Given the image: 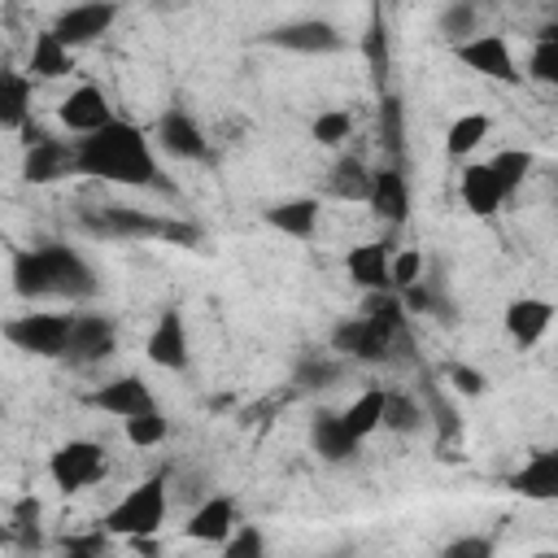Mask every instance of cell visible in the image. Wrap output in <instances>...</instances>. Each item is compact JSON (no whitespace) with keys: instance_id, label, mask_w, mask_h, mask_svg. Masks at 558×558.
<instances>
[{"instance_id":"6da1fadb","label":"cell","mask_w":558,"mask_h":558,"mask_svg":"<svg viewBox=\"0 0 558 558\" xmlns=\"http://www.w3.org/2000/svg\"><path fill=\"white\" fill-rule=\"evenodd\" d=\"M74 153H78V174L87 179L118 187H166L157 166V144L126 118H118L113 126L87 140H74Z\"/></svg>"},{"instance_id":"7a4b0ae2","label":"cell","mask_w":558,"mask_h":558,"mask_svg":"<svg viewBox=\"0 0 558 558\" xmlns=\"http://www.w3.org/2000/svg\"><path fill=\"white\" fill-rule=\"evenodd\" d=\"M100 279L96 266L61 240H44L31 248L13 253V292L35 301V296H65V301H87L96 296Z\"/></svg>"},{"instance_id":"3957f363","label":"cell","mask_w":558,"mask_h":558,"mask_svg":"<svg viewBox=\"0 0 558 558\" xmlns=\"http://www.w3.org/2000/svg\"><path fill=\"white\" fill-rule=\"evenodd\" d=\"M401 336H405V305L397 292H384L371 301L366 314L340 318L331 327V349L353 362H388L392 349L401 344Z\"/></svg>"},{"instance_id":"277c9868","label":"cell","mask_w":558,"mask_h":558,"mask_svg":"<svg viewBox=\"0 0 558 558\" xmlns=\"http://www.w3.org/2000/svg\"><path fill=\"white\" fill-rule=\"evenodd\" d=\"M166 514H170V488H166V471L157 475H144L140 484H131L105 514H100V527L109 536H122V541H153L161 527H166Z\"/></svg>"},{"instance_id":"5b68a950","label":"cell","mask_w":558,"mask_h":558,"mask_svg":"<svg viewBox=\"0 0 558 558\" xmlns=\"http://www.w3.org/2000/svg\"><path fill=\"white\" fill-rule=\"evenodd\" d=\"M74 323H78V314H70V310H31V314H13L4 323V340L31 357H61L65 362Z\"/></svg>"},{"instance_id":"8992f818","label":"cell","mask_w":558,"mask_h":558,"mask_svg":"<svg viewBox=\"0 0 558 558\" xmlns=\"http://www.w3.org/2000/svg\"><path fill=\"white\" fill-rule=\"evenodd\" d=\"M109 471V458H105V445L100 440H87V436H74V440H61L52 453H48V480L70 497V493H83L92 484H100Z\"/></svg>"},{"instance_id":"52a82bcc","label":"cell","mask_w":558,"mask_h":558,"mask_svg":"<svg viewBox=\"0 0 558 558\" xmlns=\"http://www.w3.org/2000/svg\"><path fill=\"white\" fill-rule=\"evenodd\" d=\"M453 57H458L471 74H480V78H488V83H501V87L523 83V70H519V61H514V48H510V39H506L501 31H475L471 39L453 44Z\"/></svg>"},{"instance_id":"ba28073f","label":"cell","mask_w":558,"mask_h":558,"mask_svg":"<svg viewBox=\"0 0 558 558\" xmlns=\"http://www.w3.org/2000/svg\"><path fill=\"white\" fill-rule=\"evenodd\" d=\"M26 140V157H22V179L26 183H57V179H70L78 174V153H74V140H52L44 135L39 126H26L22 131Z\"/></svg>"},{"instance_id":"9c48e42d","label":"cell","mask_w":558,"mask_h":558,"mask_svg":"<svg viewBox=\"0 0 558 558\" xmlns=\"http://www.w3.org/2000/svg\"><path fill=\"white\" fill-rule=\"evenodd\" d=\"M118 13H122V9H118V4H105V0L70 4V9H61V13L52 17V35H57L70 52H78V48H87V44L105 39V35L113 31Z\"/></svg>"},{"instance_id":"30bf717a","label":"cell","mask_w":558,"mask_h":558,"mask_svg":"<svg viewBox=\"0 0 558 558\" xmlns=\"http://www.w3.org/2000/svg\"><path fill=\"white\" fill-rule=\"evenodd\" d=\"M57 122H61L70 135L87 140V135H96V131L113 126V122H118V113H113L109 96H105L96 83H78V87H70V96L57 105Z\"/></svg>"},{"instance_id":"8fae6325","label":"cell","mask_w":558,"mask_h":558,"mask_svg":"<svg viewBox=\"0 0 558 558\" xmlns=\"http://www.w3.org/2000/svg\"><path fill=\"white\" fill-rule=\"evenodd\" d=\"M87 405L126 423V418L153 414V410H157V397H153V388H148L140 375H113V379H105V384H96V388L87 392Z\"/></svg>"},{"instance_id":"7c38bea8","label":"cell","mask_w":558,"mask_h":558,"mask_svg":"<svg viewBox=\"0 0 558 558\" xmlns=\"http://www.w3.org/2000/svg\"><path fill=\"white\" fill-rule=\"evenodd\" d=\"M270 48H283V52H305V57H323V52H340L344 48V35L323 22V17H296V22H279L262 35Z\"/></svg>"},{"instance_id":"4fadbf2b","label":"cell","mask_w":558,"mask_h":558,"mask_svg":"<svg viewBox=\"0 0 558 558\" xmlns=\"http://www.w3.org/2000/svg\"><path fill=\"white\" fill-rule=\"evenodd\" d=\"M83 227L92 235H105V240H157V235H166V218H157L148 209H131V205L92 209V214H83Z\"/></svg>"},{"instance_id":"5bb4252c","label":"cell","mask_w":558,"mask_h":558,"mask_svg":"<svg viewBox=\"0 0 558 558\" xmlns=\"http://www.w3.org/2000/svg\"><path fill=\"white\" fill-rule=\"evenodd\" d=\"M144 357L153 362V366H161V371H187V362H192V340H187V318H183V310H161L157 314V323H153V331H148V340H144Z\"/></svg>"},{"instance_id":"9a60e30c","label":"cell","mask_w":558,"mask_h":558,"mask_svg":"<svg viewBox=\"0 0 558 558\" xmlns=\"http://www.w3.org/2000/svg\"><path fill=\"white\" fill-rule=\"evenodd\" d=\"M153 140H157V148H161L166 157H174V161H205V157H209V140H205L201 122H196L187 109H179V105H170V109L157 118Z\"/></svg>"},{"instance_id":"2e32d148","label":"cell","mask_w":558,"mask_h":558,"mask_svg":"<svg viewBox=\"0 0 558 558\" xmlns=\"http://www.w3.org/2000/svg\"><path fill=\"white\" fill-rule=\"evenodd\" d=\"M344 275L353 288L371 292V296H384L392 292V248L384 240H366V244H353L344 253Z\"/></svg>"},{"instance_id":"e0dca14e","label":"cell","mask_w":558,"mask_h":558,"mask_svg":"<svg viewBox=\"0 0 558 558\" xmlns=\"http://www.w3.org/2000/svg\"><path fill=\"white\" fill-rule=\"evenodd\" d=\"M240 527V514H235V497L231 493H209L183 523V536L196 541V545H227L231 532Z\"/></svg>"},{"instance_id":"ac0fdd59","label":"cell","mask_w":558,"mask_h":558,"mask_svg":"<svg viewBox=\"0 0 558 558\" xmlns=\"http://www.w3.org/2000/svg\"><path fill=\"white\" fill-rule=\"evenodd\" d=\"M366 205L388 227H401L410 218V183H405V170L397 161L371 170V196H366Z\"/></svg>"},{"instance_id":"d6986e66","label":"cell","mask_w":558,"mask_h":558,"mask_svg":"<svg viewBox=\"0 0 558 558\" xmlns=\"http://www.w3.org/2000/svg\"><path fill=\"white\" fill-rule=\"evenodd\" d=\"M554 301H545V296H514L510 305H506V314H501V327H506V336L514 340V349H532V344H541L545 340V331L554 327Z\"/></svg>"},{"instance_id":"ffe728a7","label":"cell","mask_w":558,"mask_h":558,"mask_svg":"<svg viewBox=\"0 0 558 558\" xmlns=\"http://www.w3.org/2000/svg\"><path fill=\"white\" fill-rule=\"evenodd\" d=\"M113 349H118V327H113V318H109V314H78L74 336H70V349H65V362H70V366H96V362H105Z\"/></svg>"},{"instance_id":"44dd1931","label":"cell","mask_w":558,"mask_h":558,"mask_svg":"<svg viewBox=\"0 0 558 558\" xmlns=\"http://www.w3.org/2000/svg\"><path fill=\"white\" fill-rule=\"evenodd\" d=\"M506 488L523 501H558V445L536 449L523 466H514L506 475Z\"/></svg>"},{"instance_id":"7402d4cb","label":"cell","mask_w":558,"mask_h":558,"mask_svg":"<svg viewBox=\"0 0 558 558\" xmlns=\"http://www.w3.org/2000/svg\"><path fill=\"white\" fill-rule=\"evenodd\" d=\"M458 196H462L466 214H475V218H493V214L510 201L506 187H501V179H497V170H493L488 161H471V166L458 174Z\"/></svg>"},{"instance_id":"603a6c76","label":"cell","mask_w":558,"mask_h":558,"mask_svg":"<svg viewBox=\"0 0 558 558\" xmlns=\"http://www.w3.org/2000/svg\"><path fill=\"white\" fill-rule=\"evenodd\" d=\"M31 109H35V78L17 65L0 70V131L17 135L31 126Z\"/></svg>"},{"instance_id":"cb8c5ba5","label":"cell","mask_w":558,"mask_h":558,"mask_svg":"<svg viewBox=\"0 0 558 558\" xmlns=\"http://www.w3.org/2000/svg\"><path fill=\"white\" fill-rule=\"evenodd\" d=\"M310 445H314V453H318L323 462H349V458L362 453V440L344 427L340 410H318V414H314V423H310Z\"/></svg>"},{"instance_id":"d4e9b609","label":"cell","mask_w":558,"mask_h":558,"mask_svg":"<svg viewBox=\"0 0 558 558\" xmlns=\"http://www.w3.org/2000/svg\"><path fill=\"white\" fill-rule=\"evenodd\" d=\"M26 74H31L35 83H57V78H70V74H74V52L52 35V26L31 39Z\"/></svg>"},{"instance_id":"484cf974","label":"cell","mask_w":558,"mask_h":558,"mask_svg":"<svg viewBox=\"0 0 558 558\" xmlns=\"http://www.w3.org/2000/svg\"><path fill=\"white\" fill-rule=\"evenodd\" d=\"M318 201L314 196H288V201H275L266 214H262V222L266 227H275L279 235H292V240H310L314 231H318Z\"/></svg>"},{"instance_id":"4316f807","label":"cell","mask_w":558,"mask_h":558,"mask_svg":"<svg viewBox=\"0 0 558 558\" xmlns=\"http://www.w3.org/2000/svg\"><path fill=\"white\" fill-rule=\"evenodd\" d=\"M384 405H388V388H384V384H371V388H362V392L340 410V418H344V427L366 445V440L384 427Z\"/></svg>"},{"instance_id":"83f0119b","label":"cell","mask_w":558,"mask_h":558,"mask_svg":"<svg viewBox=\"0 0 558 558\" xmlns=\"http://www.w3.org/2000/svg\"><path fill=\"white\" fill-rule=\"evenodd\" d=\"M327 192H331L336 201H366V196H371V170H366V161L353 157V153H340V157L331 161Z\"/></svg>"},{"instance_id":"f1b7e54d","label":"cell","mask_w":558,"mask_h":558,"mask_svg":"<svg viewBox=\"0 0 558 558\" xmlns=\"http://www.w3.org/2000/svg\"><path fill=\"white\" fill-rule=\"evenodd\" d=\"M488 135H493V113H480V109L458 113L449 122V131H445V153L449 157H471Z\"/></svg>"},{"instance_id":"f546056e","label":"cell","mask_w":558,"mask_h":558,"mask_svg":"<svg viewBox=\"0 0 558 558\" xmlns=\"http://www.w3.org/2000/svg\"><path fill=\"white\" fill-rule=\"evenodd\" d=\"M39 514H44L39 497H35V493H26V497L13 506V519H9V541H13V545H22V549H39V545H44Z\"/></svg>"},{"instance_id":"4dcf8cb0","label":"cell","mask_w":558,"mask_h":558,"mask_svg":"<svg viewBox=\"0 0 558 558\" xmlns=\"http://www.w3.org/2000/svg\"><path fill=\"white\" fill-rule=\"evenodd\" d=\"M488 166L497 170V179H501L506 196H514V192L527 183V174H532L536 157H532L527 148H501V153H493V157H488Z\"/></svg>"},{"instance_id":"1f68e13d","label":"cell","mask_w":558,"mask_h":558,"mask_svg":"<svg viewBox=\"0 0 558 558\" xmlns=\"http://www.w3.org/2000/svg\"><path fill=\"white\" fill-rule=\"evenodd\" d=\"M353 113L349 109H323V113H314V122H310V135H314V144L318 148H340L349 135H353Z\"/></svg>"},{"instance_id":"d6a6232c","label":"cell","mask_w":558,"mask_h":558,"mask_svg":"<svg viewBox=\"0 0 558 558\" xmlns=\"http://www.w3.org/2000/svg\"><path fill=\"white\" fill-rule=\"evenodd\" d=\"M418 423H423V405H418V401H410L405 392H392V388H388V405H384V432L410 436V432H418Z\"/></svg>"},{"instance_id":"836d02e7","label":"cell","mask_w":558,"mask_h":558,"mask_svg":"<svg viewBox=\"0 0 558 558\" xmlns=\"http://www.w3.org/2000/svg\"><path fill=\"white\" fill-rule=\"evenodd\" d=\"M532 83L558 92V39H536L532 52H527V70H523Z\"/></svg>"},{"instance_id":"e575fe53","label":"cell","mask_w":558,"mask_h":558,"mask_svg":"<svg viewBox=\"0 0 558 558\" xmlns=\"http://www.w3.org/2000/svg\"><path fill=\"white\" fill-rule=\"evenodd\" d=\"M122 436H126V445H135V449H153V445H161V440L170 436V423H166L161 410H153V414H140V418H126V423H122Z\"/></svg>"},{"instance_id":"d590c367","label":"cell","mask_w":558,"mask_h":558,"mask_svg":"<svg viewBox=\"0 0 558 558\" xmlns=\"http://www.w3.org/2000/svg\"><path fill=\"white\" fill-rule=\"evenodd\" d=\"M109 532L96 523L92 532H70L65 541H57V558H105L109 554Z\"/></svg>"},{"instance_id":"8d00e7d4","label":"cell","mask_w":558,"mask_h":558,"mask_svg":"<svg viewBox=\"0 0 558 558\" xmlns=\"http://www.w3.org/2000/svg\"><path fill=\"white\" fill-rule=\"evenodd\" d=\"M475 17H480V9L458 0V4H445V9H440L436 26H440V35H449V44H462V39L475 35Z\"/></svg>"},{"instance_id":"74e56055","label":"cell","mask_w":558,"mask_h":558,"mask_svg":"<svg viewBox=\"0 0 558 558\" xmlns=\"http://www.w3.org/2000/svg\"><path fill=\"white\" fill-rule=\"evenodd\" d=\"M362 52H366V61H371L375 83H384V74H388V31H384V17H379V13H371V22H366Z\"/></svg>"},{"instance_id":"f35d334b","label":"cell","mask_w":558,"mask_h":558,"mask_svg":"<svg viewBox=\"0 0 558 558\" xmlns=\"http://www.w3.org/2000/svg\"><path fill=\"white\" fill-rule=\"evenodd\" d=\"M423 270H427L423 248H397V253H392V292L414 288V283L423 279Z\"/></svg>"},{"instance_id":"ab89813d","label":"cell","mask_w":558,"mask_h":558,"mask_svg":"<svg viewBox=\"0 0 558 558\" xmlns=\"http://www.w3.org/2000/svg\"><path fill=\"white\" fill-rule=\"evenodd\" d=\"M222 558H266V532L257 523H240L222 545Z\"/></svg>"},{"instance_id":"60d3db41","label":"cell","mask_w":558,"mask_h":558,"mask_svg":"<svg viewBox=\"0 0 558 558\" xmlns=\"http://www.w3.org/2000/svg\"><path fill=\"white\" fill-rule=\"evenodd\" d=\"M440 558H497V541L484 532H462L440 549Z\"/></svg>"},{"instance_id":"b9f144b4","label":"cell","mask_w":558,"mask_h":558,"mask_svg":"<svg viewBox=\"0 0 558 558\" xmlns=\"http://www.w3.org/2000/svg\"><path fill=\"white\" fill-rule=\"evenodd\" d=\"M379 144L401 157V100L397 96H384L379 100Z\"/></svg>"},{"instance_id":"7bdbcfd3","label":"cell","mask_w":558,"mask_h":558,"mask_svg":"<svg viewBox=\"0 0 558 558\" xmlns=\"http://www.w3.org/2000/svg\"><path fill=\"white\" fill-rule=\"evenodd\" d=\"M401 296V305H405V314H440V296H436V288L427 283V279H418L414 288H405V292H397ZM445 318V314H440Z\"/></svg>"},{"instance_id":"ee69618b","label":"cell","mask_w":558,"mask_h":558,"mask_svg":"<svg viewBox=\"0 0 558 558\" xmlns=\"http://www.w3.org/2000/svg\"><path fill=\"white\" fill-rule=\"evenodd\" d=\"M445 375H449L453 392H462V397H480V392L488 388V379H484L475 366H466V362H449V366H445Z\"/></svg>"},{"instance_id":"f6af8a7d","label":"cell","mask_w":558,"mask_h":558,"mask_svg":"<svg viewBox=\"0 0 558 558\" xmlns=\"http://www.w3.org/2000/svg\"><path fill=\"white\" fill-rule=\"evenodd\" d=\"M161 240H174V244H196V240H201V231H196L192 222H174V218H170Z\"/></svg>"},{"instance_id":"bcb514c9","label":"cell","mask_w":558,"mask_h":558,"mask_svg":"<svg viewBox=\"0 0 558 558\" xmlns=\"http://www.w3.org/2000/svg\"><path fill=\"white\" fill-rule=\"evenodd\" d=\"M305 379H336V366H331V362H305V366H301V384H305Z\"/></svg>"},{"instance_id":"7dc6e473","label":"cell","mask_w":558,"mask_h":558,"mask_svg":"<svg viewBox=\"0 0 558 558\" xmlns=\"http://www.w3.org/2000/svg\"><path fill=\"white\" fill-rule=\"evenodd\" d=\"M536 39H558V22H545V26L536 31Z\"/></svg>"},{"instance_id":"c3c4849f","label":"cell","mask_w":558,"mask_h":558,"mask_svg":"<svg viewBox=\"0 0 558 558\" xmlns=\"http://www.w3.org/2000/svg\"><path fill=\"white\" fill-rule=\"evenodd\" d=\"M536 558H558V549H549V554H536Z\"/></svg>"},{"instance_id":"681fc988","label":"cell","mask_w":558,"mask_h":558,"mask_svg":"<svg viewBox=\"0 0 558 558\" xmlns=\"http://www.w3.org/2000/svg\"><path fill=\"white\" fill-rule=\"evenodd\" d=\"M554 205H558V179H554Z\"/></svg>"},{"instance_id":"f907efd6","label":"cell","mask_w":558,"mask_h":558,"mask_svg":"<svg viewBox=\"0 0 558 558\" xmlns=\"http://www.w3.org/2000/svg\"><path fill=\"white\" fill-rule=\"evenodd\" d=\"M336 558H349V554H336Z\"/></svg>"}]
</instances>
